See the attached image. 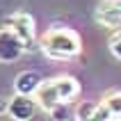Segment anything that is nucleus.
Returning <instances> with one entry per match:
<instances>
[{"label": "nucleus", "instance_id": "nucleus-1", "mask_svg": "<svg viewBox=\"0 0 121 121\" xmlns=\"http://www.w3.org/2000/svg\"><path fill=\"white\" fill-rule=\"evenodd\" d=\"M39 50L48 60L69 62V60H75L82 53V39L71 27L55 25V27H48L43 32V37L39 39Z\"/></svg>", "mask_w": 121, "mask_h": 121}, {"label": "nucleus", "instance_id": "nucleus-2", "mask_svg": "<svg viewBox=\"0 0 121 121\" xmlns=\"http://www.w3.org/2000/svg\"><path fill=\"white\" fill-rule=\"evenodd\" d=\"M78 94H80V82L73 75H57L41 82L39 91L34 94V101L41 110L48 112L60 103H71L73 98H78Z\"/></svg>", "mask_w": 121, "mask_h": 121}, {"label": "nucleus", "instance_id": "nucleus-3", "mask_svg": "<svg viewBox=\"0 0 121 121\" xmlns=\"http://www.w3.org/2000/svg\"><path fill=\"white\" fill-rule=\"evenodd\" d=\"M5 25L9 30L18 34V39L25 43V50L32 53L39 48V41H37V25H34V18L27 12H14L5 18Z\"/></svg>", "mask_w": 121, "mask_h": 121}, {"label": "nucleus", "instance_id": "nucleus-4", "mask_svg": "<svg viewBox=\"0 0 121 121\" xmlns=\"http://www.w3.org/2000/svg\"><path fill=\"white\" fill-rule=\"evenodd\" d=\"M25 53V43L18 39V34L9 30V27H0V62L2 64H12L21 60Z\"/></svg>", "mask_w": 121, "mask_h": 121}, {"label": "nucleus", "instance_id": "nucleus-5", "mask_svg": "<svg viewBox=\"0 0 121 121\" xmlns=\"http://www.w3.org/2000/svg\"><path fill=\"white\" fill-rule=\"evenodd\" d=\"M94 21L103 27L119 30L121 27V0H101L94 12Z\"/></svg>", "mask_w": 121, "mask_h": 121}, {"label": "nucleus", "instance_id": "nucleus-6", "mask_svg": "<svg viewBox=\"0 0 121 121\" xmlns=\"http://www.w3.org/2000/svg\"><path fill=\"white\" fill-rule=\"evenodd\" d=\"M37 101L34 96H23V94H14L9 98V105H7V114L12 117L14 121H30L37 112Z\"/></svg>", "mask_w": 121, "mask_h": 121}, {"label": "nucleus", "instance_id": "nucleus-7", "mask_svg": "<svg viewBox=\"0 0 121 121\" xmlns=\"http://www.w3.org/2000/svg\"><path fill=\"white\" fill-rule=\"evenodd\" d=\"M41 82H43V78L37 71H21L16 75V80H14V91L23 94V96H34L39 91Z\"/></svg>", "mask_w": 121, "mask_h": 121}, {"label": "nucleus", "instance_id": "nucleus-8", "mask_svg": "<svg viewBox=\"0 0 121 121\" xmlns=\"http://www.w3.org/2000/svg\"><path fill=\"white\" fill-rule=\"evenodd\" d=\"M101 103L110 110V114L114 117V119H121V91H119V89H114V91L105 94Z\"/></svg>", "mask_w": 121, "mask_h": 121}, {"label": "nucleus", "instance_id": "nucleus-9", "mask_svg": "<svg viewBox=\"0 0 121 121\" xmlns=\"http://www.w3.org/2000/svg\"><path fill=\"white\" fill-rule=\"evenodd\" d=\"M96 108L98 103H91V101H85L75 108V121H94V114H96Z\"/></svg>", "mask_w": 121, "mask_h": 121}, {"label": "nucleus", "instance_id": "nucleus-10", "mask_svg": "<svg viewBox=\"0 0 121 121\" xmlns=\"http://www.w3.org/2000/svg\"><path fill=\"white\" fill-rule=\"evenodd\" d=\"M48 117H50V121H69V117H71L69 103H60L53 110H48Z\"/></svg>", "mask_w": 121, "mask_h": 121}, {"label": "nucleus", "instance_id": "nucleus-11", "mask_svg": "<svg viewBox=\"0 0 121 121\" xmlns=\"http://www.w3.org/2000/svg\"><path fill=\"white\" fill-rule=\"evenodd\" d=\"M110 53L114 55L117 60H121V30H117L110 37Z\"/></svg>", "mask_w": 121, "mask_h": 121}, {"label": "nucleus", "instance_id": "nucleus-12", "mask_svg": "<svg viewBox=\"0 0 121 121\" xmlns=\"http://www.w3.org/2000/svg\"><path fill=\"white\" fill-rule=\"evenodd\" d=\"M7 105H9V101L0 98V114H7Z\"/></svg>", "mask_w": 121, "mask_h": 121}, {"label": "nucleus", "instance_id": "nucleus-13", "mask_svg": "<svg viewBox=\"0 0 121 121\" xmlns=\"http://www.w3.org/2000/svg\"><path fill=\"white\" fill-rule=\"evenodd\" d=\"M110 121H121V119H110Z\"/></svg>", "mask_w": 121, "mask_h": 121}]
</instances>
